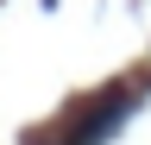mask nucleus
<instances>
[{
	"mask_svg": "<svg viewBox=\"0 0 151 145\" xmlns=\"http://www.w3.org/2000/svg\"><path fill=\"white\" fill-rule=\"evenodd\" d=\"M126 114H132V95H101V101L82 114V126H76V139H69V145H101Z\"/></svg>",
	"mask_w": 151,
	"mask_h": 145,
	"instance_id": "f257e3e1",
	"label": "nucleus"
}]
</instances>
